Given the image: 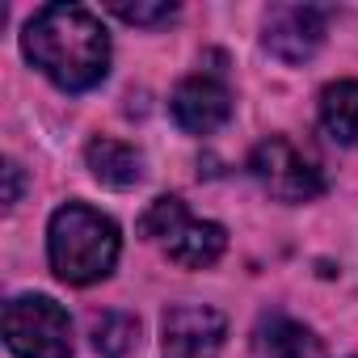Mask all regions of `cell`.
<instances>
[{
	"label": "cell",
	"mask_w": 358,
	"mask_h": 358,
	"mask_svg": "<svg viewBox=\"0 0 358 358\" xmlns=\"http://www.w3.org/2000/svg\"><path fill=\"white\" fill-rule=\"evenodd\" d=\"M22 47H26L30 64L68 93L93 89L110 68L106 26L80 5H47V9H38L26 22Z\"/></svg>",
	"instance_id": "cell-1"
},
{
	"label": "cell",
	"mask_w": 358,
	"mask_h": 358,
	"mask_svg": "<svg viewBox=\"0 0 358 358\" xmlns=\"http://www.w3.org/2000/svg\"><path fill=\"white\" fill-rule=\"evenodd\" d=\"M47 253H51V270L64 282L89 287V282H97V278H106L114 270V262H118V228L101 211H93L85 203H68V207H59L51 215Z\"/></svg>",
	"instance_id": "cell-2"
},
{
	"label": "cell",
	"mask_w": 358,
	"mask_h": 358,
	"mask_svg": "<svg viewBox=\"0 0 358 358\" xmlns=\"http://www.w3.org/2000/svg\"><path fill=\"white\" fill-rule=\"evenodd\" d=\"M5 341L17 358H72V320L47 295H17L5 308Z\"/></svg>",
	"instance_id": "cell-3"
},
{
	"label": "cell",
	"mask_w": 358,
	"mask_h": 358,
	"mask_svg": "<svg viewBox=\"0 0 358 358\" xmlns=\"http://www.w3.org/2000/svg\"><path fill=\"white\" fill-rule=\"evenodd\" d=\"M249 169H253L257 182L282 203H308V199H316L324 190V173L282 135L262 139L253 148V156H249Z\"/></svg>",
	"instance_id": "cell-4"
},
{
	"label": "cell",
	"mask_w": 358,
	"mask_h": 358,
	"mask_svg": "<svg viewBox=\"0 0 358 358\" xmlns=\"http://www.w3.org/2000/svg\"><path fill=\"white\" fill-rule=\"evenodd\" d=\"M324 43V9L316 5H274L266 13V51L282 64H303Z\"/></svg>",
	"instance_id": "cell-5"
},
{
	"label": "cell",
	"mask_w": 358,
	"mask_h": 358,
	"mask_svg": "<svg viewBox=\"0 0 358 358\" xmlns=\"http://www.w3.org/2000/svg\"><path fill=\"white\" fill-rule=\"evenodd\" d=\"M224 316L203 303H182L164 312V358H220Z\"/></svg>",
	"instance_id": "cell-6"
},
{
	"label": "cell",
	"mask_w": 358,
	"mask_h": 358,
	"mask_svg": "<svg viewBox=\"0 0 358 358\" xmlns=\"http://www.w3.org/2000/svg\"><path fill=\"white\" fill-rule=\"evenodd\" d=\"M173 118L190 135H211L232 118V93L224 89V80H215L207 72L186 76L173 93Z\"/></svg>",
	"instance_id": "cell-7"
},
{
	"label": "cell",
	"mask_w": 358,
	"mask_h": 358,
	"mask_svg": "<svg viewBox=\"0 0 358 358\" xmlns=\"http://www.w3.org/2000/svg\"><path fill=\"white\" fill-rule=\"evenodd\" d=\"M228 245V232L220 224H207V220H186L182 228H173L169 241H164V253L177 262V266H190V270H203L211 262H220Z\"/></svg>",
	"instance_id": "cell-8"
},
{
	"label": "cell",
	"mask_w": 358,
	"mask_h": 358,
	"mask_svg": "<svg viewBox=\"0 0 358 358\" xmlns=\"http://www.w3.org/2000/svg\"><path fill=\"white\" fill-rule=\"evenodd\" d=\"M85 160H89V173L97 182L114 186V190H127L143 177V156L122 139H93L85 148Z\"/></svg>",
	"instance_id": "cell-9"
},
{
	"label": "cell",
	"mask_w": 358,
	"mask_h": 358,
	"mask_svg": "<svg viewBox=\"0 0 358 358\" xmlns=\"http://www.w3.org/2000/svg\"><path fill=\"white\" fill-rule=\"evenodd\" d=\"M253 345H257V358H324L320 341L291 316H266L257 324Z\"/></svg>",
	"instance_id": "cell-10"
},
{
	"label": "cell",
	"mask_w": 358,
	"mask_h": 358,
	"mask_svg": "<svg viewBox=\"0 0 358 358\" xmlns=\"http://www.w3.org/2000/svg\"><path fill=\"white\" fill-rule=\"evenodd\" d=\"M320 127L337 143H358V80H337L320 93Z\"/></svg>",
	"instance_id": "cell-11"
},
{
	"label": "cell",
	"mask_w": 358,
	"mask_h": 358,
	"mask_svg": "<svg viewBox=\"0 0 358 358\" xmlns=\"http://www.w3.org/2000/svg\"><path fill=\"white\" fill-rule=\"evenodd\" d=\"M135 341H139V320L135 316H127V312H101L93 320V345H97V354L122 358V354H131Z\"/></svg>",
	"instance_id": "cell-12"
},
{
	"label": "cell",
	"mask_w": 358,
	"mask_h": 358,
	"mask_svg": "<svg viewBox=\"0 0 358 358\" xmlns=\"http://www.w3.org/2000/svg\"><path fill=\"white\" fill-rule=\"evenodd\" d=\"M186 220H190V211H186L182 199H156V203L143 211L139 232L152 236V241H169V232H173V228H182Z\"/></svg>",
	"instance_id": "cell-13"
},
{
	"label": "cell",
	"mask_w": 358,
	"mask_h": 358,
	"mask_svg": "<svg viewBox=\"0 0 358 358\" xmlns=\"http://www.w3.org/2000/svg\"><path fill=\"white\" fill-rule=\"evenodd\" d=\"M110 13L131 26H156V22H169L177 9L173 5H110Z\"/></svg>",
	"instance_id": "cell-14"
},
{
	"label": "cell",
	"mask_w": 358,
	"mask_h": 358,
	"mask_svg": "<svg viewBox=\"0 0 358 358\" xmlns=\"http://www.w3.org/2000/svg\"><path fill=\"white\" fill-rule=\"evenodd\" d=\"M17 194H22V169L9 160V164H5V203L13 207V203H17Z\"/></svg>",
	"instance_id": "cell-15"
}]
</instances>
